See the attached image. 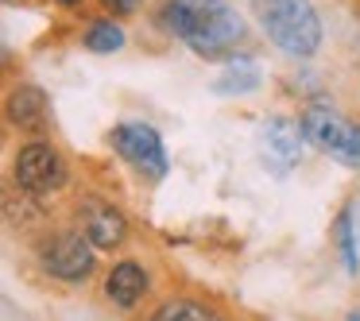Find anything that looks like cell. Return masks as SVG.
Listing matches in <instances>:
<instances>
[{
    "label": "cell",
    "mask_w": 360,
    "mask_h": 321,
    "mask_svg": "<svg viewBox=\"0 0 360 321\" xmlns=\"http://www.w3.org/2000/svg\"><path fill=\"white\" fill-rule=\"evenodd\" d=\"M58 4H66V8H74V4H82V0H58Z\"/></svg>",
    "instance_id": "cell-16"
},
{
    "label": "cell",
    "mask_w": 360,
    "mask_h": 321,
    "mask_svg": "<svg viewBox=\"0 0 360 321\" xmlns=\"http://www.w3.org/2000/svg\"><path fill=\"white\" fill-rule=\"evenodd\" d=\"M151 321H221L213 310H205V306L198 302H163L155 313H151Z\"/></svg>",
    "instance_id": "cell-13"
},
{
    "label": "cell",
    "mask_w": 360,
    "mask_h": 321,
    "mask_svg": "<svg viewBox=\"0 0 360 321\" xmlns=\"http://www.w3.org/2000/svg\"><path fill=\"white\" fill-rule=\"evenodd\" d=\"M302 136L318 151L333 155L345 166H360V124H349L333 109H306L302 112Z\"/></svg>",
    "instance_id": "cell-3"
},
{
    "label": "cell",
    "mask_w": 360,
    "mask_h": 321,
    "mask_svg": "<svg viewBox=\"0 0 360 321\" xmlns=\"http://www.w3.org/2000/svg\"><path fill=\"white\" fill-rule=\"evenodd\" d=\"M337 244H341V251H345V267L356 275V248H352V217L349 213L337 217Z\"/></svg>",
    "instance_id": "cell-14"
},
{
    "label": "cell",
    "mask_w": 360,
    "mask_h": 321,
    "mask_svg": "<svg viewBox=\"0 0 360 321\" xmlns=\"http://www.w3.org/2000/svg\"><path fill=\"white\" fill-rule=\"evenodd\" d=\"M16 182L32 194H47V190L63 186V163H58L51 143H27L16 155Z\"/></svg>",
    "instance_id": "cell-6"
},
{
    "label": "cell",
    "mask_w": 360,
    "mask_h": 321,
    "mask_svg": "<svg viewBox=\"0 0 360 321\" xmlns=\"http://www.w3.org/2000/svg\"><path fill=\"white\" fill-rule=\"evenodd\" d=\"M136 4H140V0H105V8H112L117 16H128V12H136Z\"/></svg>",
    "instance_id": "cell-15"
},
{
    "label": "cell",
    "mask_w": 360,
    "mask_h": 321,
    "mask_svg": "<svg viewBox=\"0 0 360 321\" xmlns=\"http://www.w3.org/2000/svg\"><path fill=\"white\" fill-rule=\"evenodd\" d=\"M349 321H360V310H356V313H349Z\"/></svg>",
    "instance_id": "cell-17"
},
{
    "label": "cell",
    "mask_w": 360,
    "mask_h": 321,
    "mask_svg": "<svg viewBox=\"0 0 360 321\" xmlns=\"http://www.w3.org/2000/svg\"><path fill=\"white\" fill-rule=\"evenodd\" d=\"M264 32L279 51L295 58H310L321 47V20L310 0H256Z\"/></svg>",
    "instance_id": "cell-2"
},
{
    "label": "cell",
    "mask_w": 360,
    "mask_h": 321,
    "mask_svg": "<svg viewBox=\"0 0 360 321\" xmlns=\"http://www.w3.org/2000/svg\"><path fill=\"white\" fill-rule=\"evenodd\" d=\"M256 86H259V66L248 63V58L229 63V70L213 81V89H217V93H252Z\"/></svg>",
    "instance_id": "cell-11"
},
{
    "label": "cell",
    "mask_w": 360,
    "mask_h": 321,
    "mask_svg": "<svg viewBox=\"0 0 360 321\" xmlns=\"http://www.w3.org/2000/svg\"><path fill=\"white\" fill-rule=\"evenodd\" d=\"M298 140H306L302 128L287 124V120H267L264 132H259V143H264V155L271 159L279 171L298 163Z\"/></svg>",
    "instance_id": "cell-7"
},
{
    "label": "cell",
    "mask_w": 360,
    "mask_h": 321,
    "mask_svg": "<svg viewBox=\"0 0 360 321\" xmlns=\"http://www.w3.org/2000/svg\"><path fill=\"white\" fill-rule=\"evenodd\" d=\"M86 236L94 240V248H112L128 236V225L112 205L105 202H89L86 205Z\"/></svg>",
    "instance_id": "cell-8"
},
{
    "label": "cell",
    "mask_w": 360,
    "mask_h": 321,
    "mask_svg": "<svg viewBox=\"0 0 360 321\" xmlns=\"http://www.w3.org/2000/svg\"><path fill=\"white\" fill-rule=\"evenodd\" d=\"M43 267L55 279H86L94 271V240L82 232H63L43 248Z\"/></svg>",
    "instance_id": "cell-5"
},
{
    "label": "cell",
    "mask_w": 360,
    "mask_h": 321,
    "mask_svg": "<svg viewBox=\"0 0 360 321\" xmlns=\"http://www.w3.org/2000/svg\"><path fill=\"white\" fill-rule=\"evenodd\" d=\"M8 117H12V124H20V128H43L47 124V97L32 86L20 89L8 101Z\"/></svg>",
    "instance_id": "cell-10"
},
{
    "label": "cell",
    "mask_w": 360,
    "mask_h": 321,
    "mask_svg": "<svg viewBox=\"0 0 360 321\" xmlns=\"http://www.w3.org/2000/svg\"><path fill=\"white\" fill-rule=\"evenodd\" d=\"M86 47L94 51V55H112V51L124 47V27L112 24V20H97L86 32Z\"/></svg>",
    "instance_id": "cell-12"
},
{
    "label": "cell",
    "mask_w": 360,
    "mask_h": 321,
    "mask_svg": "<svg viewBox=\"0 0 360 321\" xmlns=\"http://www.w3.org/2000/svg\"><path fill=\"white\" fill-rule=\"evenodd\" d=\"M112 148L136 166L143 171L148 178H163L167 174V151H163V140L151 124H120L112 132Z\"/></svg>",
    "instance_id": "cell-4"
},
{
    "label": "cell",
    "mask_w": 360,
    "mask_h": 321,
    "mask_svg": "<svg viewBox=\"0 0 360 321\" xmlns=\"http://www.w3.org/2000/svg\"><path fill=\"white\" fill-rule=\"evenodd\" d=\"M163 24L202 58H225L244 39V20L225 0H167Z\"/></svg>",
    "instance_id": "cell-1"
},
{
    "label": "cell",
    "mask_w": 360,
    "mask_h": 321,
    "mask_svg": "<svg viewBox=\"0 0 360 321\" xmlns=\"http://www.w3.org/2000/svg\"><path fill=\"white\" fill-rule=\"evenodd\" d=\"M105 290H109V298L117 306H136L143 298V290H148V275H143L140 263H132V259H124V263L112 267L109 282H105Z\"/></svg>",
    "instance_id": "cell-9"
}]
</instances>
